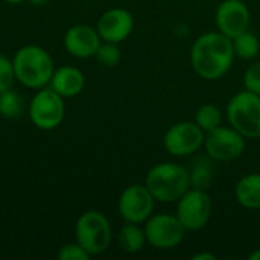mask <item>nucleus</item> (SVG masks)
I'll return each instance as SVG.
<instances>
[{"label":"nucleus","mask_w":260,"mask_h":260,"mask_svg":"<svg viewBox=\"0 0 260 260\" xmlns=\"http://www.w3.org/2000/svg\"><path fill=\"white\" fill-rule=\"evenodd\" d=\"M236 55L233 41L227 35L218 32H206L200 35L190 49V64L193 72L206 79H221L232 69Z\"/></svg>","instance_id":"f257e3e1"},{"label":"nucleus","mask_w":260,"mask_h":260,"mask_svg":"<svg viewBox=\"0 0 260 260\" xmlns=\"http://www.w3.org/2000/svg\"><path fill=\"white\" fill-rule=\"evenodd\" d=\"M15 81L30 90L49 87L55 72V62L50 53L35 44L20 47L12 58Z\"/></svg>","instance_id":"f03ea898"},{"label":"nucleus","mask_w":260,"mask_h":260,"mask_svg":"<svg viewBox=\"0 0 260 260\" xmlns=\"http://www.w3.org/2000/svg\"><path fill=\"white\" fill-rule=\"evenodd\" d=\"M145 186L155 201L171 204L177 203L190 189V175L184 166L172 161H163L154 165L148 171Z\"/></svg>","instance_id":"7ed1b4c3"},{"label":"nucleus","mask_w":260,"mask_h":260,"mask_svg":"<svg viewBox=\"0 0 260 260\" xmlns=\"http://www.w3.org/2000/svg\"><path fill=\"white\" fill-rule=\"evenodd\" d=\"M75 239L90 256L105 253L113 241L108 218L98 210L84 212L75 224Z\"/></svg>","instance_id":"20e7f679"},{"label":"nucleus","mask_w":260,"mask_h":260,"mask_svg":"<svg viewBox=\"0 0 260 260\" xmlns=\"http://www.w3.org/2000/svg\"><path fill=\"white\" fill-rule=\"evenodd\" d=\"M227 120L245 139L260 137V94L248 90L238 91L227 104Z\"/></svg>","instance_id":"39448f33"},{"label":"nucleus","mask_w":260,"mask_h":260,"mask_svg":"<svg viewBox=\"0 0 260 260\" xmlns=\"http://www.w3.org/2000/svg\"><path fill=\"white\" fill-rule=\"evenodd\" d=\"M27 116L32 125L41 131L56 129L66 116L64 98L50 87L40 88L29 101Z\"/></svg>","instance_id":"423d86ee"},{"label":"nucleus","mask_w":260,"mask_h":260,"mask_svg":"<svg viewBox=\"0 0 260 260\" xmlns=\"http://www.w3.org/2000/svg\"><path fill=\"white\" fill-rule=\"evenodd\" d=\"M212 198L204 189L190 187L177 201V218L186 232H198L204 229L212 218Z\"/></svg>","instance_id":"0eeeda50"},{"label":"nucleus","mask_w":260,"mask_h":260,"mask_svg":"<svg viewBox=\"0 0 260 260\" xmlns=\"http://www.w3.org/2000/svg\"><path fill=\"white\" fill-rule=\"evenodd\" d=\"M146 242L157 250H171L180 245L184 239L186 229L177 218L171 213L151 215L145 221Z\"/></svg>","instance_id":"6e6552de"},{"label":"nucleus","mask_w":260,"mask_h":260,"mask_svg":"<svg viewBox=\"0 0 260 260\" xmlns=\"http://www.w3.org/2000/svg\"><path fill=\"white\" fill-rule=\"evenodd\" d=\"M206 133L197 125V122H178L174 123L163 137V146L168 154L174 157H189L198 152L204 146Z\"/></svg>","instance_id":"1a4fd4ad"},{"label":"nucleus","mask_w":260,"mask_h":260,"mask_svg":"<svg viewBox=\"0 0 260 260\" xmlns=\"http://www.w3.org/2000/svg\"><path fill=\"white\" fill-rule=\"evenodd\" d=\"M245 137L232 126H219L206 133L204 149L215 161H233L245 151Z\"/></svg>","instance_id":"9d476101"},{"label":"nucleus","mask_w":260,"mask_h":260,"mask_svg":"<svg viewBox=\"0 0 260 260\" xmlns=\"http://www.w3.org/2000/svg\"><path fill=\"white\" fill-rule=\"evenodd\" d=\"M155 198L145 184H131L125 187L117 201V210L125 222L145 224L154 213Z\"/></svg>","instance_id":"9b49d317"},{"label":"nucleus","mask_w":260,"mask_h":260,"mask_svg":"<svg viewBox=\"0 0 260 260\" xmlns=\"http://www.w3.org/2000/svg\"><path fill=\"white\" fill-rule=\"evenodd\" d=\"M216 27L229 38H235L248 30L251 14L245 2L242 0H222L215 14Z\"/></svg>","instance_id":"f8f14e48"},{"label":"nucleus","mask_w":260,"mask_h":260,"mask_svg":"<svg viewBox=\"0 0 260 260\" xmlns=\"http://www.w3.org/2000/svg\"><path fill=\"white\" fill-rule=\"evenodd\" d=\"M62 43L69 55L78 59H88L94 58L102 38L96 27L88 24H75L66 30Z\"/></svg>","instance_id":"ddd939ff"},{"label":"nucleus","mask_w":260,"mask_h":260,"mask_svg":"<svg viewBox=\"0 0 260 260\" xmlns=\"http://www.w3.org/2000/svg\"><path fill=\"white\" fill-rule=\"evenodd\" d=\"M96 29L102 41L119 44L131 35L134 29V17L125 8H111L99 17Z\"/></svg>","instance_id":"4468645a"},{"label":"nucleus","mask_w":260,"mask_h":260,"mask_svg":"<svg viewBox=\"0 0 260 260\" xmlns=\"http://www.w3.org/2000/svg\"><path fill=\"white\" fill-rule=\"evenodd\" d=\"M49 87L58 94L66 98H75L82 93L85 87V76L82 70L73 66H61L55 69Z\"/></svg>","instance_id":"2eb2a0df"},{"label":"nucleus","mask_w":260,"mask_h":260,"mask_svg":"<svg viewBox=\"0 0 260 260\" xmlns=\"http://www.w3.org/2000/svg\"><path fill=\"white\" fill-rule=\"evenodd\" d=\"M235 197L236 201L248 210L260 209V174L244 175L236 183Z\"/></svg>","instance_id":"dca6fc26"},{"label":"nucleus","mask_w":260,"mask_h":260,"mask_svg":"<svg viewBox=\"0 0 260 260\" xmlns=\"http://www.w3.org/2000/svg\"><path fill=\"white\" fill-rule=\"evenodd\" d=\"M117 242L120 248L128 253V254H136L143 250V247L148 244L146 242V235L145 229H142L139 224L133 222H125L117 235Z\"/></svg>","instance_id":"f3484780"},{"label":"nucleus","mask_w":260,"mask_h":260,"mask_svg":"<svg viewBox=\"0 0 260 260\" xmlns=\"http://www.w3.org/2000/svg\"><path fill=\"white\" fill-rule=\"evenodd\" d=\"M233 50L235 55L244 61H251L254 59L260 52V41L256 34L245 30L241 35L235 37L233 40Z\"/></svg>","instance_id":"a211bd4d"},{"label":"nucleus","mask_w":260,"mask_h":260,"mask_svg":"<svg viewBox=\"0 0 260 260\" xmlns=\"http://www.w3.org/2000/svg\"><path fill=\"white\" fill-rule=\"evenodd\" d=\"M222 120L224 113L215 104H204L195 113V122L204 133L219 128L222 125Z\"/></svg>","instance_id":"6ab92c4d"},{"label":"nucleus","mask_w":260,"mask_h":260,"mask_svg":"<svg viewBox=\"0 0 260 260\" xmlns=\"http://www.w3.org/2000/svg\"><path fill=\"white\" fill-rule=\"evenodd\" d=\"M24 111L23 98L12 88L0 93V116L5 119H18Z\"/></svg>","instance_id":"aec40b11"},{"label":"nucleus","mask_w":260,"mask_h":260,"mask_svg":"<svg viewBox=\"0 0 260 260\" xmlns=\"http://www.w3.org/2000/svg\"><path fill=\"white\" fill-rule=\"evenodd\" d=\"M212 158L207 155V158H198L195 161V165L192 166V171L189 172L190 175V187H197V189H207L213 180L212 175V168H210V161Z\"/></svg>","instance_id":"412c9836"},{"label":"nucleus","mask_w":260,"mask_h":260,"mask_svg":"<svg viewBox=\"0 0 260 260\" xmlns=\"http://www.w3.org/2000/svg\"><path fill=\"white\" fill-rule=\"evenodd\" d=\"M94 58L102 67L113 69L122 61V50H120L117 43L102 41L98 52H96V55H94Z\"/></svg>","instance_id":"4be33fe9"},{"label":"nucleus","mask_w":260,"mask_h":260,"mask_svg":"<svg viewBox=\"0 0 260 260\" xmlns=\"http://www.w3.org/2000/svg\"><path fill=\"white\" fill-rule=\"evenodd\" d=\"M14 82H15V73H14L12 59L0 53V93L12 88Z\"/></svg>","instance_id":"5701e85b"},{"label":"nucleus","mask_w":260,"mask_h":260,"mask_svg":"<svg viewBox=\"0 0 260 260\" xmlns=\"http://www.w3.org/2000/svg\"><path fill=\"white\" fill-rule=\"evenodd\" d=\"M56 257L59 260H88L91 256L75 241V242L62 245L59 248Z\"/></svg>","instance_id":"b1692460"},{"label":"nucleus","mask_w":260,"mask_h":260,"mask_svg":"<svg viewBox=\"0 0 260 260\" xmlns=\"http://www.w3.org/2000/svg\"><path fill=\"white\" fill-rule=\"evenodd\" d=\"M244 87L248 91L260 94V61H256L247 67L244 73Z\"/></svg>","instance_id":"393cba45"},{"label":"nucleus","mask_w":260,"mask_h":260,"mask_svg":"<svg viewBox=\"0 0 260 260\" xmlns=\"http://www.w3.org/2000/svg\"><path fill=\"white\" fill-rule=\"evenodd\" d=\"M192 260H216V256L212 253H198L192 256Z\"/></svg>","instance_id":"a878e982"},{"label":"nucleus","mask_w":260,"mask_h":260,"mask_svg":"<svg viewBox=\"0 0 260 260\" xmlns=\"http://www.w3.org/2000/svg\"><path fill=\"white\" fill-rule=\"evenodd\" d=\"M248 259L250 260H260V248H256L253 253L248 254Z\"/></svg>","instance_id":"bb28decb"},{"label":"nucleus","mask_w":260,"mask_h":260,"mask_svg":"<svg viewBox=\"0 0 260 260\" xmlns=\"http://www.w3.org/2000/svg\"><path fill=\"white\" fill-rule=\"evenodd\" d=\"M29 3H32L34 6H43V5H46L47 3V0H27Z\"/></svg>","instance_id":"cd10ccee"},{"label":"nucleus","mask_w":260,"mask_h":260,"mask_svg":"<svg viewBox=\"0 0 260 260\" xmlns=\"http://www.w3.org/2000/svg\"><path fill=\"white\" fill-rule=\"evenodd\" d=\"M3 2H6V3H9V5H20V3H23V2H27V0H3Z\"/></svg>","instance_id":"c85d7f7f"},{"label":"nucleus","mask_w":260,"mask_h":260,"mask_svg":"<svg viewBox=\"0 0 260 260\" xmlns=\"http://www.w3.org/2000/svg\"><path fill=\"white\" fill-rule=\"evenodd\" d=\"M259 168H260V160H259Z\"/></svg>","instance_id":"c756f323"}]
</instances>
